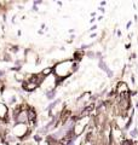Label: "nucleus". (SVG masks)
Segmentation results:
<instances>
[{
  "label": "nucleus",
  "instance_id": "nucleus-16",
  "mask_svg": "<svg viewBox=\"0 0 138 145\" xmlns=\"http://www.w3.org/2000/svg\"><path fill=\"white\" fill-rule=\"evenodd\" d=\"M105 4H107V2H105V1H102V2H101V6H102V7H103V6H104V5H105Z\"/></svg>",
  "mask_w": 138,
  "mask_h": 145
},
{
  "label": "nucleus",
  "instance_id": "nucleus-7",
  "mask_svg": "<svg viewBox=\"0 0 138 145\" xmlns=\"http://www.w3.org/2000/svg\"><path fill=\"white\" fill-rule=\"evenodd\" d=\"M34 139H35V142H38V143H40V142L43 140V138L40 137V134H35V136H34Z\"/></svg>",
  "mask_w": 138,
  "mask_h": 145
},
{
  "label": "nucleus",
  "instance_id": "nucleus-4",
  "mask_svg": "<svg viewBox=\"0 0 138 145\" xmlns=\"http://www.w3.org/2000/svg\"><path fill=\"white\" fill-rule=\"evenodd\" d=\"M53 70H55L53 68H46V69H44V70L41 72V74H43V75H44L45 77H48L47 75H48V74H51V72H53Z\"/></svg>",
  "mask_w": 138,
  "mask_h": 145
},
{
  "label": "nucleus",
  "instance_id": "nucleus-2",
  "mask_svg": "<svg viewBox=\"0 0 138 145\" xmlns=\"http://www.w3.org/2000/svg\"><path fill=\"white\" fill-rule=\"evenodd\" d=\"M56 96H57V88L56 87H52V88H50V90H47L45 92V97H46V99H48V100H55L56 98Z\"/></svg>",
  "mask_w": 138,
  "mask_h": 145
},
{
  "label": "nucleus",
  "instance_id": "nucleus-5",
  "mask_svg": "<svg viewBox=\"0 0 138 145\" xmlns=\"http://www.w3.org/2000/svg\"><path fill=\"white\" fill-rule=\"evenodd\" d=\"M86 56H87L90 59H94V58H96V52H93V51H89V52L86 53Z\"/></svg>",
  "mask_w": 138,
  "mask_h": 145
},
{
  "label": "nucleus",
  "instance_id": "nucleus-10",
  "mask_svg": "<svg viewBox=\"0 0 138 145\" xmlns=\"http://www.w3.org/2000/svg\"><path fill=\"white\" fill-rule=\"evenodd\" d=\"M98 10L101 11L102 13H104V12H105V9H104V7H102V6H99V7H98Z\"/></svg>",
  "mask_w": 138,
  "mask_h": 145
},
{
  "label": "nucleus",
  "instance_id": "nucleus-3",
  "mask_svg": "<svg viewBox=\"0 0 138 145\" xmlns=\"http://www.w3.org/2000/svg\"><path fill=\"white\" fill-rule=\"evenodd\" d=\"M130 137H131L132 139L138 138V128H137V127H135L132 131H130Z\"/></svg>",
  "mask_w": 138,
  "mask_h": 145
},
{
  "label": "nucleus",
  "instance_id": "nucleus-11",
  "mask_svg": "<svg viewBox=\"0 0 138 145\" xmlns=\"http://www.w3.org/2000/svg\"><path fill=\"white\" fill-rule=\"evenodd\" d=\"M131 26H132V22L130 21V22H127V24H126V29H129V28L131 27Z\"/></svg>",
  "mask_w": 138,
  "mask_h": 145
},
{
  "label": "nucleus",
  "instance_id": "nucleus-15",
  "mask_svg": "<svg viewBox=\"0 0 138 145\" xmlns=\"http://www.w3.org/2000/svg\"><path fill=\"white\" fill-rule=\"evenodd\" d=\"M96 19H97V18H92V19H90V23H94V21H96Z\"/></svg>",
  "mask_w": 138,
  "mask_h": 145
},
{
  "label": "nucleus",
  "instance_id": "nucleus-12",
  "mask_svg": "<svg viewBox=\"0 0 138 145\" xmlns=\"http://www.w3.org/2000/svg\"><path fill=\"white\" fill-rule=\"evenodd\" d=\"M32 11L37 12V11H38V6H35V5H34V6H33V9H32Z\"/></svg>",
  "mask_w": 138,
  "mask_h": 145
},
{
  "label": "nucleus",
  "instance_id": "nucleus-13",
  "mask_svg": "<svg viewBox=\"0 0 138 145\" xmlns=\"http://www.w3.org/2000/svg\"><path fill=\"white\" fill-rule=\"evenodd\" d=\"M96 29H97V26H92L90 30H91V32H93V30H96Z\"/></svg>",
  "mask_w": 138,
  "mask_h": 145
},
{
  "label": "nucleus",
  "instance_id": "nucleus-6",
  "mask_svg": "<svg viewBox=\"0 0 138 145\" xmlns=\"http://www.w3.org/2000/svg\"><path fill=\"white\" fill-rule=\"evenodd\" d=\"M92 46V44H89V45H86V44H84V45H81V48L80 50H83V51H85V50H87V48H90Z\"/></svg>",
  "mask_w": 138,
  "mask_h": 145
},
{
  "label": "nucleus",
  "instance_id": "nucleus-1",
  "mask_svg": "<svg viewBox=\"0 0 138 145\" xmlns=\"http://www.w3.org/2000/svg\"><path fill=\"white\" fill-rule=\"evenodd\" d=\"M98 68H99L101 70H103V72H105V74L108 75V77H109V79H111V77L114 76V72H113L110 68L107 65V63L104 62V58H102V59L98 61Z\"/></svg>",
  "mask_w": 138,
  "mask_h": 145
},
{
  "label": "nucleus",
  "instance_id": "nucleus-14",
  "mask_svg": "<svg viewBox=\"0 0 138 145\" xmlns=\"http://www.w3.org/2000/svg\"><path fill=\"white\" fill-rule=\"evenodd\" d=\"M4 75H5V72H4V70H0V77L4 76Z\"/></svg>",
  "mask_w": 138,
  "mask_h": 145
},
{
  "label": "nucleus",
  "instance_id": "nucleus-8",
  "mask_svg": "<svg viewBox=\"0 0 138 145\" xmlns=\"http://www.w3.org/2000/svg\"><path fill=\"white\" fill-rule=\"evenodd\" d=\"M10 70H13V72H21V67H13V68H10Z\"/></svg>",
  "mask_w": 138,
  "mask_h": 145
},
{
  "label": "nucleus",
  "instance_id": "nucleus-9",
  "mask_svg": "<svg viewBox=\"0 0 138 145\" xmlns=\"http://www.w3.org/2000/svg\"><path fill=\"white\" fill-rule=\"evenodd\" d=\"M33 4H34L35 6H37V5H41V4H43V0H35Z\"/></svg>",
  "mask_w": 138,
  "mask_h": 145
}]
</instances>
